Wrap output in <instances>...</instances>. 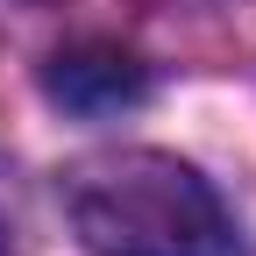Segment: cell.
Listing matches in <instances>:
<instances>
[{"instance_id":"6da1fadb","label":"cell","mask_w":256,"mask_h":256,"mask_svg":"<svg viewBox=\"0 0 256 256\" xmlns=\"http://www.w3.org/2000/svg\"><path fill=\"white\" fill-rule=\"evenodd\" d=\"M72 228L92 256H228L235 228L214 185L164 150L86 156L64 185Z\"/></svg>"},{"instance_id":"3957f363","label":"cell","mask_w":256,"mask_h":256,"mask_svg":"<svg viewBox=\"0 0 256 256\" xmlns=\"http://www.w3.org/2000/svg\"><path fill=\"white\" fill-rule=\"evenodd\" d=\"M206 8H214V0H206Z\"/></svg>"},{"instance_id":"7a4b0ae2","label":"cell","mask_w":256,"mask_h":256,"mask_svg":"<svg viewBox=\"0 0 256 256\" xmlns=\"http://www.w3.org/2000/svg\"><path fill=\"white\" fill-rule=\"evenodd\" d=\"M50 100L57 107H72V114H121V107H136L142 92H150V72L136 57H128L121 43H72V50H57L50 57Z\"/></svg>"}]
</instances>
